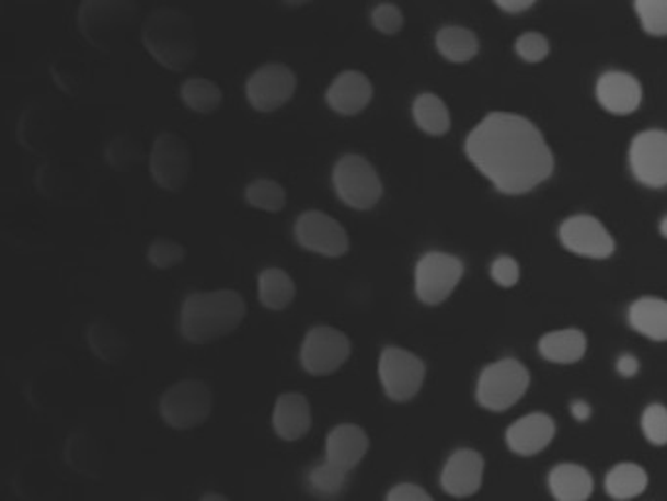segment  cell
<instances>
[{"mask_svg": "<svg viewBox=\"0 0 667 501\" xmlns=\"http://www.w3.org/2000/svg\"><path fill=\"white\" fill-rule=\"evenodd\" d=\"M462 276L464 264L458 257L430 251L415 266V294L425 306H440L457 291Z\"/></svg>", "mask_w": 667, "mask_h": 501, "instance_id": "10", "label": "cell"}, {"mask_svg": "<svg viewBox=\"0 0 667 501\" xmlns=\"http://www.w3.org/2000/svg\"><path fill=\"white\" fill-rule=\"evenodd\" d=\"M539 351L554 365H576L587 351V338L579 329H560L540 339Z\"/></svg>", "mask_w": 667, "mask_h": 501, "instance_id": "24", "label": "cell"}, {"mask_svg": "<svg viewBox=\"0 0 667 501\" xmlns=\"http://www.w3.org/2000/svg\"><path fill=\"white\" fill-rule=\"evenodd\" d=\"M634 7L648 36H667V0H634Z\"/></svg>", "mask_w": 667, "mask_h": 501, "instance_id": "33", "label": "cell"}, {"mask_svg": "<svg viewBox=\"0 0 667 501\" xmlns=\"http://www.w3.org/2000/svg\"><path fill=\"white\" fill-rule=\"evenodd\" d=\"M370 22L382 36H395L403 27V12L393 2H380L370 14Z\"/></svg>", "mask_w": 667, "mask_h": 501, "instance_id": "35", "label": "cell"}, {"mask_svg": "<svg viewBox=\"0 0 667 501\" xmlns=\"http://www.w3.org/2000/svg\"><path fill=\"white\" fill-rule=\"evenodd\" d=\"M186 259V247L174 239H156L147 247V263L156 271H171Z\"/></svg>", "mask_w": 667, "mask_h": 501, "instance_id": "32", "label": "cell"}, {"mask_svg": "<svg viewBox=\"0 0 667 501\" xmlns=\"http://www.w3.org/2000/svg\"><path fill=\"white\" fill-rule=\"evenodd\" d=\"M556 435V423L547 413H530L515 421L505 433L507 447L515 455L534 456L549 447Z\"/></svg>", "mask_w": 667, "mask_h": 501, "instance_id": "19", "label": "cell"}, {"mask_svg": "<svg viewBox=\"0 0 667 501\" xmlns=\"http://www.w3.org/2000/svg\"><path fill=\"white\" fill-rule=\"evenodd\" d=\"M617 371L624 378H634L640 371V361L634 355H621L619 356V361H617Z\"/></svg>", "mask_w": 667, "mask_h": 501, "instance_id": "39", "label": "cell"}, {"mask_svg": "<svg viewBox=\"0 0 667 501\" xmlns=\"http://www.w3.org/2000/svg\"><path fill=\"white\" fill-rule=\"evenodd\" d=\"M296 292L292 276L280 266H266L256 278V296L266 310H288L296 300Z\"/></svg>", "mask_w": 667, "mask_h": 501, "instance_id": "22", "label": "cell"}, {"mask_svg": "<svg viewBox=\"0 0 667 501\" xmlns=\"http://www.w3.org/2000/svg\"><path fill=\"white\" fill-rule=\"evenodd\" d=\"M467 156L475 169L503 194H525L554 171V157L529 119L494 112L467 139Z\"/></svg>", "mask_w": 667, "mask_h": 501, "instance_id": "1", "label": "cell"}, {"mask_svg": "<svg viewBox=\"0 0 667 501\" xmlns=\"http://www.w3.org/2000/svg\"><path fill=\"white\" fill-rule=\"evenodd\" d=\"M353 356V341L333 326H313L300 345V365L310 376H331L347 365Z\"/></svg>", "mask_w": 667, "mask_h": 501, "instance_id": "8", "label": "cell"}, {"mask_svg": "<svg viewBox=\"0 0 667 501\" xmlns=\"http://www.w3.org/2000/svg\"><path fill=\"white\" fill-rule=\"evenodd\" d=\"M181 101L194 114L208 116L220 109L223 91L220 84H216L211 79L191 77L181 84Z\"/></svg>", "mask_w": 667, "mask_h": 501, "instance_id": "30", "label": "cell"}, {"mask_svg": "<svg viewBox=\"0 0 667 501\" xmlns=\"http://www.w3.org/2000/svg\"><path fill=\"white\" fill-rule=\"evenodd\" d=\"M484 456L474 448H458L448 456L440 472V488L452 498H470L484 482Z\"/></svg>", "mask_w": 667, "mask_h": 501, "instance_id": "15", "label": "cell"}, {"mask_svg": "<svg viewBox=\"0 0 667 501\" xmlns=\"http://www.w3.org/2000/svg\"><path fill=\"white\" fill-rule=\"evenodd\" d=\"M659 234H662V238L667 239V216H664L659 221Z\"/></svg>", "mask_w": 667, "mask_h": 501, "instance_id": "43", "label": "cell"}, {"mask_svg": "<svg viewBox=\"0 0 667 501\" xmlns=\"http://www.w3.org/2000/svg\"><path fill=\"white\" fill-rule=\"evenodd\" d=\"M530 374L515 358H503L480 374L475 400L487 411H507L529 390Z\"/></svg>", "mask_w": 667, "mask_h": 501, "instance_id": "6", "label": "cell"}, {"mask_svg": "<svg viewBox=\"0 0 667 501\" xmlns=\"http://www.w3.org/2000/svg\"><path fill=\"white\" fill-rule=\"evenodd\" d=\"M214 390L200 378H184L169 386L159 400V415L166 428L193 431L210 420Z\"/></svg>", "mask_w": 667, "mask_h": 501, "instance_id": "4", "label": "cell"}, {"mask_svg": "<svg viewBox=\"0 0 667 501\" xmlns=\"http://www.w3.org/2000/svg\"><path fill=\"white\" fill-rule=\"evenodd\" d=\"M375 99V87L363 71L348 69L338 73L325 91V101L335 114L353 118L363 114Z\"/></svg>", "mask_w": 667, "mask_h": 501, "instance_id": "16", "label": "cell"}, {"mask_svg": "<svg viewBox=\"0 0 667 501\" xmlns=\"http://www.w3.org/2000/svg\"><path fill=\"white\" fill-rule=\"evenodd\" d=\"M141 37L157 64L171 71L188 69L198 52L193 20L181 10L159 9L151 12Z\"/></svg>", "mask_w": 667, "mask_h": 501, "instance_id": "3", "label": "cell"}, {"mask_svg": "<svg viewBox=\"0 0 667 501\" xmlns=\"http://www.w3.org/2000/svg\"><path fill=\"white\" fill-rule=\"evenodd\" d=\"M631 169L639 183L649 189L667 186V132L648 129L632 139Z\"/></svg>", "mask_w": 667, "mask_h": 501, "instance_id": "14", "label": "cell"}, {"mask_svg": "<svg viewBox=\"0 0 667 501\" xmlns=\"http://www.w3.org/2000/svg\"><path fill=\"white\" fill-rule=\"evenodd\" d=\"M629 321L640 335L652 341H667V300L656 296L640 298L629 310Z\"/></svg>", "mask_w": 667, "mask_h": 501, "instance_id": "25", "label": "cell"}, {"mask_svg": "<svg viewBox=\"0 0 667 501\" xmlns=\"http://www.w3.org/2000/svg\"><path fill=\"white\" fill-rule=\"evenodd\" d=\"M597 101L614 116H629L642 102L639 79L622 71H609L597 81Z\"/></svg>", "mask_w": 667, "mask_h": 501, "instance_id": "21", "label": "cell"}, {"mask_svg": "<svg viewBox=\"0 0 667 501\" xmlns=\"http://www.w3.org/2000/svg\"><path fill=\"white\" fill-rule=\"evenodd\" d=\"M648 486L646 470L634 463H622L609 470L605 478V490L612 500L626 501L639 498Z\"/></svg>", "mask_w": 667, "mask_h": 501, "instance_id": "29", "label": "cell"}, {"mask_svg": "<svg viewBox=\"0 0 667 501\" xmlns=\"http://www.w3.org/2000/svg\"><path fill=\"white\" fill-rule=\"evenodd\" d=\"M368 451L370 437L357 423H338L325 437V458L347 472L365 463Z\"/></svg>", "mask_w": 667, "mask_h": 501, "instance_id": "18", "label": "cell"}, {"mask_svg": "<svg viewBox=\"0 0 667 501\" xmlns=\"http://www.w3.org/2000/svg\"><path fill=\"white\" fill-rule=\"evenodd\" d=\"M245 202L255 210L278 214L288 204V192L275 179H255L245 186Z\"/></svg>", "mask_w": 667, "mask_h": 501, "instance_id": "31", "label": "cell"}, {"mask_svg": "<svg viewBox=\"0 0 667 501\" xmlns=\"http://www.w3.org/2000/svg\"><path fill=\"white\" fill-rule=\"evenodd\" d=\"M492 278L495 284H499L502 288H513L515 284L519 283L521 278V269L519 263L511 259V257H499L494 264H492Z\"/></svg>", "mask_w": 667, "mask_h": 501, "instance_id": "37", "label": "cell"}, {"mask_svg": "<svg viewBox=\"0 0 667 501\" xmlns=\"http://www.w3.org/2000/svg\"><path fill=\"white\" fill-rule=\"evenodd\" d=\"M515 52L521 57L522 61L527 64H540L544 61L550 54V44L547 37L539 34V32H529V34H522L517 44H515Z\"/></svg>", "mask_w": 667, "mask_h": 501, "instance_id": "36", "label": "cell"}, {"mask_svg": "<svg viewBox=\"0 0 667 501\" xmlns=\"http://www.w3.org/2000/svg\"><path fill=\"white\" fill-rule=\"evenodd\" d=\"M153 183L165 192H181L193 177V153L183 137L165 132L157 137L149 156Z\"/></svg>", "mask_w": 667, "mask_h": 501, "instance_id": "11", "label": "cell"}, {"mask_svg": "<svg viewBox=\"0 0 667 501\" xmlns=\"http://www.w3.org/2000/svg\"><path fill=\"white\" fill-rule=\"evenodd\" d=\"M378 378L390 400L405 403L421 392L427 378V366L419 355L407 349L386 346L378 358Z\"/></svg>", "mask_w": 667, "mask_h": 501, "instance_id": "7", "label": "cell"}, {"mask_svg": "<svg viewBox=\"0 0 667 501\" xmlns=\"http://www.w3.org/2000/svg\"><path fill=\"white\" fill-rule=\"evenodd\" d=\"M273 431L284 443L302 441L313 428V410L302 392H284L276 398L271 415Z\"/></svg>", "mask_w": 667, "mask_h": 501, "instance_id": "17", "label": "cell"}, {"mask_svg": "<svg viewBox=\"0 0 667 501\" xmlns=\"http://www.w3.org/2000/svg\"><path fill=\"white\" fill-rule=\"evenodd\" d=\"M198 501H231L229 500L228 496H226V493H220V492H208V493H204V496H202L200 500Z\"/></svg>", "mask_w": 667, "mask_h": 501, "instance_id": "42", "label": "cell"}, {"mask_svg": "<svg viewBox=\"0 0 667 501\" xmlns=\"http://www.w3.org/2000/svg\"><path fill=\"white\" fill-rule=\"evenodd\" d=\"M348 476L350 472L343 470L341 466L333 465L327 458H323L318 465L311 466L310 472L306 476V486L313 498L321 501H333L347 490Z\"/></svg>", "mask_w": 667, "mask_h": 501, "instance_id": "26", "label": "cell"}, {"mask_svg": "<svg viewBox=\"0 0 667 501\" xmlns=\"http://www.w3.org/2000/svg\"><path fill=\"white\" fill-rule=\"evenodd\" d=\"M413 119L427 136H445L450 129V112L445 101L435 92H421L413 101Z\"/></svg>", "mask_w": 667, "mask_h": 501, "instance_id": "27", "label": "cell"}, {"mask_svg": "<svg viewBox=\"0 0 667 501\" xmlns=\"http://www.w3.org/2000/svg\"><path fill=\"white\" fill-rule=\"evenodd\" d=\"M495 4L503 10V12H509V14H519L529 10L537 0H494Z\"/></svg>", "mask_w": 667, "mask_h": 501, "instance_id": "40", "label": "cell"}, {"mask_svg": "<svg viewBox=\"0 0 667 501\" xmlns=\"http://www.w3.org/2000/svg\"><path fill=\"white\" fill-rule=\"evenodd\" d=\"M296 89L298 79L288 65L266 64L249 75L245 96L251 109L261 114H271L292 101Z\"/></svg>", "mask_w": 667, "mask_h": 501, "instance_id": "12", "label": "cell"}, {"mask_svg": "<svg viewBox=\"0 0 667 501\" xmlns=\"http://www.w3.org/2000/svg\"><path fill=\"white\" fill-rule=\"evenodd\" d=\"M338 201L350 210L368 212L376 208L384 196V183L375 164L358 153L338 157L331 173Z\"/></svg>", "mask_w": 667, "mask_h": 501, "instance_id": "5", "label": "cell"}, {"mask_svg": "<svg viewBox=\"0 0 667 501\" xmlns=\"http://www.w3.org/2000/svg\"><path fill=\"white\" fill-rule=\"evenodd\" d=\"M570 411H572V415L576 418V421H582V423L591 418V406H589V401L576 400L570 406Z\"/></svg>", "mask_w": 667, "mask_h": 501, "instance_id": "41", "label": "cell"}, {"mask_svg": "<svg viewBox=\"0 0 667 501\" xmlns=\"http://www.w3.org/2000/svg\"><path fill=\"white\" fill-rule=\"evenodd\" d=\"M131 0H84L79 14L84 36L92 44H101L102 36L116 32L119 24L131 16Z\"/></svg>", "mask_w": 667, "mask_h": 501, "instance_id": "20", "label": "cell"}, {"mask_svg": "<svg viewBox=\"0 0 667 501\" xmlns=\"http://www.w3.org/2000/svg\"><path fill=\"white\" fill-rule=\"evenodd\" d=\"M284 2H288V4H303V2H310V0H284Z\"/></svg>", "mask_w": 667, "mask_h": 501, "instance_id": "44", "label": "cell"}, {"mask_svg": "<svg viewBox=\"0 0 667 501\" xmlns=\"http://www.w3.org/2000/svg\"><path fill=\"white\" fill-rule=\"evenodd\" d=\"M435 44H437L439 54L450 64H468L480 52V44H478L474 32L462 26L440 27L435 37Z\"/></svg>", "mask_w": 667, "mask_h": 501, "instance_id": "28", "label": "cell"}, {"mask_svg": "<svg viewBox=\"0 0 667 501\" xmlns=\"http://www.w3.org/2000/svg\"><path fill=\"white\" fill-rule=\"evenodd\" d=\"M248 318V301L238 291L193 292L179 314V333L191 345H210L235 333Z\"/></svg>", "mask_w": 667, "mask_h": 501, "instance_id": "2", "label": "cell"}, {"mask_svg": "<svg viewBox=\"0 0 667 501\" xmlns=\"http://www.w3.org/2000/svg\"><path fill=\"white\" fill-rule=\"evenodd\" d=\"M294 239L303 251L325 259H341L350 251L345 226L327 212L306 210L294 224Z\"/></svg>", "mask_w": 667, "mask_h": 501, "instance_id": "9", "label": "cell"}, {"mask_svg": "<svg viewBox=\"0 0 667 501\" xmlns=\"http://www.w3.org/2000/svg\"><path fill=\"white\" fill-rule=\"evenodd\" d=\"M560 241L570 253L585 259H609L614 253V239L594 216L579 214L560 226Z\"/></svg>", "mask_w": 667, "mask_h": 501, "instance_id": "13", "label": "cell"}, {"mask_svg": "<svg viewBox=\"0 0 667 501\" xmlns=\"http://www.w3.org/2000/svg\"><path fill=\"white\" fill-rule=\"evenodd\" d=\"M644 437L656 447L667 445V408L662 403H652L642 413Z\"/></svg>", "mask_w": 667, "mask_h": 501, "instance_id": "34", "label": "cell"}, {"mask_svg": "<svg viewBox=\"0 0 667 501\" xmlns=\"http://www.w3.org/2000/svg\"><path fill=\"white\" fill-rule=\"evenodd\" d=\"M549 488L556 501H587L594 493V478L579 465H557L549 476Z\"/></svg>", "mask_w": 667, "mask_h": 501, "instance_id": "23", "label": "cell"}, {"mask_svg": "<svg viewBox=\"0 0 667 501\" xmlns=\"http://www.w3.org/2000/svg\"><path fill=\"white\" fill-rule=\"evenodd\" d=\"M386 501H435L430 493L419 483L402 482L395 483L386 493Z\"/></svg>", "mask_w": 667, "mask_h": 501, "instance_id": "38", "label": "cell"}]
</instances>
